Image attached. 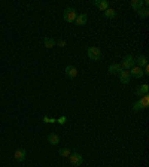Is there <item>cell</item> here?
Returning <instances> with one entry per match:
<instances>
[{
    "label": "cell",
    "instance_id": "30bf717a",
    "mask_svg": "<svg viewBox=\"0 0 149 167\" xmlns=\"http://www.w3.org/2000/svg\"><path fill=\"white\" fill-rule=\"evenodd\" d=\"M94 5L100 9V11H106V9H109V2H106V0H94Z\"/></svg>",
    "mask_w": 149,
    "mask_h": 167
},
{
    "label": "cell",
    "instance_id": "5b68a950",
    "mask_svg": "<svg viewBox=\"0 0 149 167\" xmlns=\"http://www.w3.org/2000/svg\"><path fill=\"white\" fill-rule=\"evenodd\" d=\"M64 72H66V76L69 78V79H74L78 76V69L74 67V66H72V64H69V66H66V69H64Z\"/></svg>",
    "mask_w": 149,
    "mask_h": 167
},
{
    "label": "cell",
    "instance_id": "277c9868",
    "mask_svg": "<svg viewBox=\"0 0 149 167\" xmlns=\"http://www.w3.org/2000/svg\"><path fill=\"white\" fill-rule=\"evenodd\" d=\"M69 158H70V164L72 166H81L84 163V157L79 152H72Z\"/></svg>",
    "mask_w": 149,
    "mask_h": 167
},
{
    "label": "cell",
    "instance_id": "44dd1931",
    "mask_svg": "<svg viewBox=\"0 0 149 167\" xmlns=\"http://www.w3.org/2000/svg\"><path fill=\"white\" fill-rule=\"evenodd\" d=\"M131 109H133V112H139V110H143V106H142V103L137 100V102L133 105V108H131Z\"/></svg>",
    "mask_w": 149,
    "mask_h": 167
},
{
    "label": "cell",
    "instance_id": "7a4b0ae2",
    "mask_svg": "<svg viewBox=\"0 0 149 167\" xmlns=\"http://www.w3.org/2000/svg\"><path fill=\"white\" fill-rule=\"evenodd\" d=\"M76 16H78V12H76V9H74V8H67L63 12V19L66 22H73L74 19H76Z\"/></svg>",
    "mask_w": 149,
    "mask_h": 167
},
{
    "label": "cell",
    "instance_id": "7402d4cb",
    "mask_svg": "<svg viewBox=\"0 0 149 167\" xmlns=\"http://www.w3.org/2000/svg\"><path fill=\"white\" fill-rule=\"evenodd\" d=\"M66 121H67V118H66L64 115H63V116H60V118L57 119V123H58V124H61V125H64V124H66Z\"/></svg>",
    "mask_w": 149,
    "mask_h": 167
},
{
    "label": "cell",
    "instance_id": "d6986e66",
    "mask_svg": "<svg viewBox=\"0 0 149 167\" xmlns=\"http://www.w3.org/2000/svg\"><path fill=\"white\" fill-rule=\"evenodd\" d=\"M139 102L142 103L143 109H146V108H148V105H149V95H142V99H140Z\"/></svg>",
    "mask_w": 149,
    "mask_h": 167
},
{
    "label": "cell",
    "instance_id": "ba28073f",
    "mask_svg": "<svg viewBox=\"0 0 149 167\" xmlns=\"http://www.w3.org/2000/svg\"><path fill=\"white\" fill-rule=\"evenodd\" d=\"M130 79H131V76H130V72L128 70H122L121 73H119L121 84H130Z\"/></svg>",
    "mask_w": 149,
    "mask_h": 167
},
{
    "label": "cell",
    "instance_id": "9a60e30c",
    "mask_svg": "<svg viewBox=\"0 0 149 167\" xmlns=\"http://www.w3.org/2000/svg\"><path fill=\"white\" fill-rule=\"evenodd\" d=\"M136 92H137V95H148V92H149V87H148L146 84H143V85L137 87Z\"/></svg>",
    "mask_w": 149,
    "mask_h": 167
},
{
    "label": "cell",
    "instance_id": "cb8c5ba5",
    "mask_svg": "<svg viewBox=\"0 0 149 167\" xmlns=\"http://www.w3.org/2000/svg\"><path fill=\"white\" fill-rule=\"evenodd\" d=\"M43 123H49V118L48 116H43Z\"/></svg>",
    "mask_w": 149,
    "mask_h": 167
},
{
    "label": "cell",
    "instance_id": "e0dca14e",
    "mask_svg": "<svg viewBox=\"0 0 149 167\" xmlns=\"http://www.w3.org/2000/svg\"><path fill=\"white\" fill-rule=\"evenodd\" d=\"M137 15H139L140 18H148V16H149V9L143 6V8H140V9L137 11Z\"/></svg>",
    "mask_w": 149,
    "mask_h": 167
},
{
    "label": "cell",
    "instance_id": "ffe728a7",
    "mask_svg": "<svg viewBox=\"0 0 149 167\" xmlns=\"http://www.w3.org/2000/svg\"><path fill=\"white\" fill-rule=\"evenodd\" d=\"M58 154H60L61 157H70V154H72V151H70L69 148H61V149L58 151Z\"/></svg>",
    "mask_w": 149,
    "mask_h": 167
},
{
    "label": "cell",
    "instance_id": "7c38bea8",
    "mask_svg": "<svg viewBox=\"0 0 149 167\" xmlns=\"http://www.w3.org/2000/svg\"><path fill=\"white\" fill-rule=\"evenodd\" d=\"M48 143H51V145H58L60 143V136L55 134V133H49L48 134Z\"/></svg>",
    "mask_w": 149,
    "mask_h": 167
},
{
    "label": "cell",
    "instance_id": "ac0fdd59",
    "mask_svg": "<svg viewBox=\"0 0 149 167\" xmlns=\"http://www.w3.org/2000/svg\"><path fill=\"white\" fill-rule=\"evenodd\" d=\"M105 16H106V18H109V19H112V18H115V16H116V11H115V9H112V8H109V9H106V11H105Z\"/></svg>",
    "mask_w": 149,
    "mask_h": 167
},
{
    "label": "cell",
    "instance_id": "6da1fadb",
    "mask_svg": "<svg viewBox=\"0 0 149 167\" xmlns=\"http://www.w3.org/2000/svg\"><path fill=\"white\" fill-rule=\"evenodd\" d=\"M87 55H88L90 60H92V61H98V60L102 58V51H100V48H98V46H91V48H88Z\"/></svg>",
    "mask_w": 149,
    "mask_h": 167
},
{
    "label": "cell",
    "instance_id": "3957f363",
    "mask_svg": "<svg viewBox=\"0 0 149 167\" xmlns=\"http://www.w3.org/2000/svg\"><path fill=\"white\" fill-rule=\"evenodd\" d=\"M134 66H136V63H134V57L130 55V54L124 57V60H122V63H121V67H122L124 70H131Z\"/></svg>",
    "mask_w": 149,
    "mask_h": 167
},
{
    "label": "cell",
    "instance_id": "603a6c76",
    "mask_svg": "<svg viewBox=\"0 0 149 167\" xmlns=\"http://www.w3.org/2000/svg\"><path fill=\"white\" fill-rule=\"evenodd\" d=\"M55 45H58L60 48H64V46H66V40H64V39H60V40H55Z\"/></svg>",
    "mask_w": 149,
    "mask_h": 167
},
{
    "label": "cell",
    "instance_id": "52a82bcc",
    "mask_svg": "<svg viewBox=\"0 0 149 167\" xmlns=\"http://www.w3.org/2000/svg\"><path fill=\"white\" fill-rule=\"evenodd\" d=\"M130 76H131V78H136V79H140V78H143L145 75H143V70H142L140 67L134 66V67L130 70Z\"/></svg>",
    "mask_w": 149,
    "mask_h": 167
},
{
    "label": "cell",
    "instance_id": "2e32d148",
    "mask_svg": "<svg viewBox=\"0 0 149 167\" xmlns=\"http://www.w3.org/2000/svg\"><path fill=\"white\" fill-rule=\"evenodd\" d=\"M131 8L134 9V11H139L140 8H143V0H131Z\"/></svg>",
    "mask_w": 149,
    "mask_h": 167
},
{
    "label": "cell",
    "instance_id": "8fae6325",
    "mask_svg": "<svg viewBox=\"0 0 149 167\" xmlns=\"http://www.w3.org/2000/svg\"><path fill=\"white\" fill-rule=\"evenodd\" d=\"M134 63L137 64V67H140V69H143L146 64H148V57L146 55H139L136 60H134Z\"/></svg>",
    "mask_w": 149,
    "mask_h": 167
},
{
    "label": "cell",
    "instance_id": "4fadbf2b",
    "mask_svg": "<svg viewBox=\"0 0 149 167\" xmlns=\"http://www.w3.org/2000/svg\"><path fill=\"white\" fill-rule=\"evenodd\" d=\"M43 45H45V48L51 49V48H54V46H55V39L49 37V36H45V37H43Z\"/></svg>",
    "mask_w": 149,
    "mask_h": 167
},
{
    "label": "cell",
    "instance_id": "8992f818",
    "mask_svg": "<svg viewBox=\"0 0 149 167\" xmlns=\"http://www.w3.org/2000/svg\"><path fill=\"white\" fill-rule=\"evenodd\" d=\"M26 157H27V151L24 149V148H19V149H16L15 151V154H14V158L16 160V161H24L26 160Z\"/></svg>",
    "mask_w": 149,
    "mask_h": 167
},
{
    "label": "cell",
    "instance_id": "9c48e42d",
    "mask_svg": "<svg viewBox=\"0 0 149 167\" xmlns=\"http://www.w3.org/2000/svg\"><path fill=\"white\" fill-rule=\"evenodd\" d=\"M107 70H109V73H110V75H119V73H121V72H122L124 69L121 67V64L115 63V64H110Z\"/></svg>",
    "mask_w": 149,
    "mask_h": 167
},
{
    "label": "cell",
    "instance_id": "5bb4252c",
    "mask_svg": "<svg viewBox=\"0 0 149 167\" xmlns=\"http://www.w3.org/2000/svg\"><path fill=\"white\" fill-rule=\"evenodd\" d=\"M87 21H88V16H87L85 14H81V15H78V16H76V19H74V22H76V26H85V24H87Z\"/></svg>",
    "mask_w": 149,
    "mask_h": 167
}]
</instances>
